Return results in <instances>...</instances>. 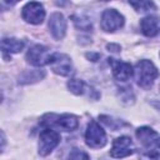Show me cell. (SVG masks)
Returning <instances> with one entry per match:
<instances>
[{
	"mask_svg": "<svg viewBox=\"0 0 160 160\" xmlns=\"http://www.w3.org/2000/svg\"><path fill=\"white\" fill-rule=\"evenodd\" d=\"M159 71L152 61L150 60H140L134 68V78L136 84L142 89H150L158 78Z\"/></svg>",
	"mask_w": 160,
	"mask_h": 160,
	"instance_id": "cell-1",
	"label": "cell"
},
{
	"mask_svg": "<svg viewBox=\"0 0 160 160\" xmlns=\"http://www.w3.org/2000/svg\"><path fill=\"white\" fill-rule=\"evenodd\" d=\"M40 122L45 128H52V129L55 128L62 131H74L79 126V120L72 114H62V115L46 114Z\"/></svg>",
	"mask_w": 160,
	"mask_h": 160,
	"instance_id": "cell-2",
	"label": "cell"
},
{
	"mask_svg": "<svg viewBox=\"0 0 160 160\" xmlns=\"http://www.w3.org/2000/svg\"><path fill=\"white\" fill-rule=\"evenodd\" d=\"M85 142L88 146L92 149H100L104 148L108 142L106 134L104 129L96 122V121H90L86 131H85Z\"/></svg>",
	"mask_w": 160,
	"mask_h": 160,
	"instance_id": "cell-3",
	"label": "cell"
},
{
	"mask_svg": "<svg viewBox=\"0 0 160 160\" xmlns=\"http://www.w3.org/2000/svg\"><path fill=\"white\" fill-rule=\"evenodd\" d=\"M54 52H51L49 50V48L36 44L34 46H31L28 52H26V60L29 64L34 65V66H44V65H50L51 60H52Z\"/></svg>",
	"mask_w": 160,
	"mask_h": 160,
	"instance_id": "cell-4",
	"label": "cell"
},
{
	"mask_svg": "<svg viewBox=\"0 0 160 160\" xmlns=\"http://www.w3.org/2000/svg\"><path fill=\"white\" fill-rule=\"evenodd\" d=\"M60 142V134L52 128H45L39 136V154L41 156L49 155Z\"/></svg>",
	"mask_w": 160,
	"mask_h": 160,
	"instance_id": "cell-5",
	"label": "cell"
},
{
	"mask_svg": "<svg viewBox=\"0 0 160 160\" xmlns=\"http://www.w3.org/2000/svg\"><path fill=\"white\" fill-rule=\"evenodd\" d=\"M21 18L32 25H39L45 19V10L44 6L38 1H30L24 5L21 9Z\"/></svg>",
	"mask_w": 160,
	"mask_h": 160,
	"instance_id": "cell-6",
	"label": "cell"
},
{
	"mask_svg": "<svg viewBox=\"0 0 160 160\" xmlns=\"http://www.w3.org/2000/svg\"><path fill=\"white\" fill-rule=\"evenodd\" d=\"M124 22H125L124 16L115 9H106L101 14L100 25H101V29L106 32H112L120 29L124 25Z\"/></svg>",
	"mask_w": 160,
	"mask_h": 160,
	"instance_id": "cell-7",
	"label": "cell"
},
{
	"mask_svg": "<svg viewBox=\"0 0 160 160\" xmlns=\"http://www.w3.org/2000/svg\"><path fill=\"white\" fill-rule=\"evenodd\" d=\"M136 138L140 142L151 151L160 150V135L149 126H141L136 130Z\"/></svg>",
	"mask_w": 160,
	"mask_h": 160,
	"instance_id": "cell-8",
	"label": "cell"
},
{
	"mask_svg": "<svg viewBox=\"0 0 160 160\" xmlns=\"http://www.w3.org/2000/svg\"><path fill=\"white\" fill-rule=\"evenodd\" d=\"M135 151V145L129 136H120L112 141L110 155L112 158H125Z\"/></svg>",
	"mask_w": 160,
	"mask_h": 160,
	"instance_id": "cell-9",
	"label": "cell"
},
{
	"mask_svg": "<svg viewBox=\"0 0 160 160\" xmlns=\"http://www.w3.org/2000/svg\"><path fill=\"white\" fill-rule=\"evenodd\" d=\"M51 70L61 76H68L72 72V62L71 59L65 55V54H60V52H54L52 60L50 62Z\"/></svg>",
	"mask_w": 160,
	"mask_h": 160,
	"instance_id": "cell-10",
	"label": "cell"
},
{
	"mask_svg": "<svg viewBox=\"0 0 160 160\" xmlns=\"http://www.w3.org/2000/svg\"><path fill=\"white\" fill-rule=\"evenodd\" d=\"M108 62H109V65L112 69L114 78L116 80H119V81H126L134 74V69L130 65V62L120 61V60H116L114 58H109L108 59Z\"/></svg>",
	"mask_w": 160,
	"mask_h": 160,
	"instance_id": "cell-11",
	"label": "cell"
},
{
	"mask_svg": "<svg viewBox=\"0 0 160 160\" xmlns=\"http://www.w3.org/2000/svg\"><path fill=\"white\" fill-rule=\"evenodd\" d=\"M49 30L54 39L61 40L66 32V20L61 12H52L48 22Z\"/></svg>",
	"mask_w": 160,
	"mask_h": 160,
	"instance_id": "cell-12",
	"label": "cell"
},
{
	"mask_svg": "<svg viewBox=\"0 0 160 160\" xmlns=\"http://www.w3.org/2000/svg\"><path fill=\"white\" fill-rule=\"evenodd\" d=\"M140 29L145 36H155L160 32V19L156 16H145L140 21Z\"/></svg>",
	"mask_w": 160,
	"mask_h": 160,
	"instance_id": "cell-13",
	"label": "cell"
},
{
	"mask_svg": "<svg viewBox=\"0 0 160 160\" xmlns=\"http://www.w3.org/2000/svg\"><path fill=\"white\" fill-rule=\"evenodd\" d=\"M24 49V41L15 38H2L1 40V50L2 52L16 54Z\"/></svg>",
	"mask_w": 160,
	"mask_h": 160,
	"instance_id": "cell-14",
	"label": "cell"
},
{
	"mask_svg": "<svg viewBox=\"0 0 160 160\" xmlns=\"http://www.w3.org/2000/svg\"><path fill=\"white\" fill-rule=\"evenodd\" d=\"M68 89L75 94V95H82L88 91V85L82 81V80H79V79H70L68 81Z\"/></svg>",
	"mask_w": 160,
	"mask_h": 160,
	"instance_id": "cell-15",
	"label": "cell"
},
{
	"mask_svg": "<svg viewBox=\"0 0 160 160\" xmlns=\"http://www.w3.org/2000/svg\"><path fill=\"white\" fill-rule=\"evenodd\" d=\"M129 4L140 12H146V11H151L155 10V4L152 2V0H129Z\"/></svg>",
	"mask_w": 160,
	"mask_h": 160,
	"instance_id": "cell-16",
	"label": "cell"
},
{
	"mask_svg": "<svg viewBox=\"0 0 160 160\" xmlns=\"http://www.w3.org/2000/svg\"><path fill=\"white\" fill-rule=\"evenodd\" d=\"M45 76V72L44 71H39V70H31V71H25L19 79V82L20 84H26V82H30L32 79V81H38L40 79H42Z\"/></svg>",
	"mask_w": 160,
	"mask_h": 160,
	"instance_id": "cell-17",
	"label": "cell"
},
{
	"mask_svg": "<svg viewBox=\"0 0 160 160\" xmlns=\"http://www.w3.org/2000/svg\"><path fill=\"white\" fill-rule=\"evenodd\" d=\"M72 19H74L75 25H76L79 29H81V30H89V29H91V22H90V20L82 19V18H78V16H74Z\"/></svg>",
	"mask_w": 160,
	"mask_h": 160,
	"instance_id": "cell-18",
	"label": "cell"
},
{
	"mask_svg": "<svg viewBox=\"0 0 160 160\" xmlns=\"http://www.w3.org/2000/svg\"><path fill=\"white\" fill-rule=\"evenodd\" d=\"M70 159H80V158H84V159H89V155L85 154V152H81L79 151L78 149H72V152L69 155Z\"/></svg>",
	"mask_w": 160,
	"mask_h": 160,
	"instance_id": "cell-19",
	"label": "cell"
},
{
	"mask_svg": "<svg viewBox=\"0 0 160 160\" xmlns=\"http://www.w3.org/2000/svg\"><path fill=\"white\" fill-rule=\"evenodd\" d=\"M108 49H109V51L116 52V51L120 50V46H119V45H115V44H109V45H108Z\"/></svg>",
	"mask_w": 160,
	"mask_h": 160,
	"instance_id": "cell-20",
	"label": "cell"
},
{
	"mask_svg": "<svg viewBox=\"0 0 160 160\" xmlns=\"http://www.w3.org/2000/svg\"><path fill=\"white\" fill-rule=\"evenodd\" d=\"M99 56H100L99 54H92V52L91 54H86V58L88 59H91V61H96L99 59Z\"/></svg>",
	"mask_w": 160,
	"mask_h": 160,
	"instance_id": "cell-21",
	"label": "cell"
},
{
	"mask_svg": "<svg viewBox=\"0 0 160 160\" xmlns=\"http://www.w3.org/2000/svg\"><path fill=\"white\" fill-rule=\"evenodd\" d=\"M6 4H9V5H14V4H16V2H19L20 0H4Z\"/></svg>",
	"mask_w": 160,
	"mask_h": 160,
	"instance_id": "cell-22",
	"label": "cell"
},
{
	"mask_svg": "<svg viewBox=\"0 0 160 160\" xmlns=\"http://www.w3.org/2000/svg\"><path fill=\"white\" fill-rule=\"evenodd\" d=\"M102 1H110V0H102Z\"/></svg>",
	"mask_w": 160,
	"mask_h": 160,
	"instance_id": "cell-23",
	"label": "cell"
},
{
	"mask_svg": "<svg viewBox=\"0 0 160 160\" xmlns=\"http://www.w3.org/2000/svg\"><path fill=\"white\" fill-rule=\"evenodd\" d=\"M159 56H160V52H159Z\"/></svg>",
	"mask_w": 160,
	"mask_h": 160,
	"instance_id": "cell-24",
	"label": "cell"
}]
</instances>
